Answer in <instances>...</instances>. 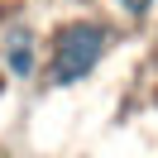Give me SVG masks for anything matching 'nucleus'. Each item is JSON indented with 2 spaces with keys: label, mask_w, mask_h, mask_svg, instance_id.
<instances>
[{
  "label": "nucleus",
  "mask_w": 158,
  "mask_h": 158,
  "mask_svg": "<svg viewBox=\"0 0 158 158\" xmlns=\"http://www.w3.org/2000/svg\"><path fill=\"white\" fill-rule=\"evenodd\" d=\"M101 53H106V29L101 24H91V19L67 24L58 34V43H53V81L58 86H72V81L91 77V67L101 62Z\"/></svg>",
  "instance_id": "f257e3e1"
},
{
  "label": "nucleus",
  "mask_w": 158,
  "mask_h": 158,
  "mask_svg": "<svg viewBox=\"0 0 158 158\" xmlns=\"http://www.w3.org/2000/svg\"><path fill=\"white\" fill-rule=\"evenodd\" d=\"M5 62H10L15 77H29L34 72V34L29 29H10L5 34Z\"/></svg>",
  "instance_id": "f03ea898"
},
{
  "label": "nucleus",
  "mask_w": 158,
  "mask_h": 158,
  "mask_svg": "<svg viewBox=\"0 0 158 158\" xmlns=\"http://www.w3.org/2000/svg\"><path fill=\"white\" fill-rule=\"evenodd\" d=\"M120 5H125V10H129V15H144V10H148V5H153V0H120Z\"/></svg>",
  "instance_id": "7ed1b4c3"
}]
</instances>
